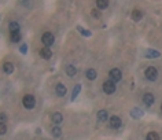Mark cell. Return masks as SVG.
Returning a JSON list of instances; mask_svg holds the SVG:
<instances>
[{
    "mask_svg": "<svg viewBox=\"0 0 162 140\" xmlns=\"http://www.w3.org/2000/svg\"><path fill=\"white\" fill-rule=\"evenodd\" d=\"M144 76L147 78L148 81H155L158 77V72L157 69L154 68V66H150V68L146 69V72H144Z\"/></svg>",
    "mask_w": 162,
    "mask_h": 140,
    "instance_id": "obj_1",
    "label": "cell"
},
{
    "mask_svg": "<svg viewBox=\"0 0 162 140\" xmlns=\"http://www.w3.org/2000/svg\"><path fill=\"white\" fill-rule=\"evenodd\" d=\"M22 103H24L25 109L32 110V109L36 106V99H35V96H32V95H25L24 99H22Z\"/></svg>",
    "mask_w": 162,
    "mask_h": 140,
    "instance_id": "obj_2",
    "label": "cell"
},
{
    "mask_svg": "<svg viewBox=\"0 0 162 140\" xmlns=\"http://www.w3.org/2000/svg\"><path fill=\"white\" fill-rule=\"evenodd\" d=\"M103 92H104V93H107V95L114 93V92H115V84H114L111 80L104 81L103 82Z\"/></svg>",
    "mask_w": 162,
    "mask_h": 140,
    "instance_id": "obj_3",
    "label": "cell"
},
{
    "mask_svg": "<svg viewBox=\"0 0 162 140\" xmlns=\"http://www.w3.org/2000/svg\"><path fill=\"white\" fill-rule=\"evenodd\" d=\"M54 34L49 33V32H47V33L43 34V37H41V41H43V44H44L45 47L48 48L49 45H52L54 44Z\"/></svg>",
    "mask_w": 162,
    "mask_h": 140,
    "instance_id": "obj_4",
    "label": "cell"
},
{
    "mask_svg": "<svg viewBox=\"0 0 162 140\" xmlns=\"http://www.w3.org/2000/svg\"><path fill=\"white\" fill-rule=\"evenodd\" d=\"M108 76H110V78H111L113 82H117L122 78V73H121V70H118V69H111L110 73H108Z\"/></svg>",
    "mask_w": 162,
    "mask_h": 140,
    "instance_id": "obj_5",
    "label": "cell"
},
{
    "mask_svg": "<svg viewBox=\"0 0 162 140\" xmlns=\"http://www.w3.org/2000/svg\"><path fill=\"white\" fill-rule=\"evenodd\" d=\"M108 122H110V126L113 128V129H118L120 126H121V124H122V121H121V118L117 116H113L110 120H108Z\"/></svg>",
    "mask_w": 162,
    "mask_h": 140,
    "instance_id": "obj_6",
    "label": "cell"
},
{
    "mask_svg": "<svg viewBox=\"0 0 162 140\" xmlns=\"http://www.w3.org/2000/svg\"><path fill=\"white\" fill-rule=\"evenodd\" d=\"M143 102H144V104L146 106H152L154 104V102H155V98L152 93H144V96H143Z\"/></svg>",
    "mask_w": 162,
    "mask_h": 140,
    "instance_id": "obj_7",
    "label": "cell"
},
{
    "mask_svg": "<svg viewBox=\"0 0 162 140\" xmlns=\"http://www.w3.org/2000/svg\"><path fill=\"white\" fill-rule=\"evenodd\" d=\"M40 56L43 59H49L51 56H52V52H51V49L49 48H43V49H40Z\"/></svg>",
    "mask_w": 162,
    "mask_h": 140,
    "instance_id": "obj_8",
    "label": "cell"
},
{
    "mask_svg": "<svg viewBox=\"0 0 162 140\" xmlns=\"http://www.w3.org/2000/svg\"><path fill=\"white\" fill-rule=\"evenodd\" d=\"M51 120H52V122H54V124L59 125V124L63 121V117H62V114H60V113H54V114L51 116Z\"/></svg>",
    "mask_w": 162,
    "mask_h": 140,
    "instance_id": "obj_9",
    "label": "cell"
},
{
    "mask_svg": "<svg viewBox=\"0 0 162 140\" xmlns=\"http://www.w3.org/2000/svg\"><path fill=\"white\" fill-rule=\"evenodd\" d=\"M66 91L67 89H66V87H65L63 84H58L56 85V95L58 96H65L66 95Z\"/></svg>",
    "mask_w": 162,
    "mask_h": 140,
    "instance_id": "obj_10",
    "label": "cell"
},
{
    "mask_svg": "<svg viewBox=\"0 0 162 140\" xmlns=\"http://www.w3.org/2000/svg\"><path fill=\"white\" fill-rule=\"evenodd\" d=\"M66 73H67L69 77H74L76 73H77V69L74 68L73 65H67V66H66Z\"/></svg>",
    "mask_w": 162,
    "mask_h": 140,
    "instance_id": "obj_11",
    "label": "cell"
},
{
    "mask_svg": "<svg viewBox=\"0 0 162 140\" xmlns=\"http://www.w3.org/2000/svg\"><path fill=\"white\" fill-rule=\"evenodd\" d=\"M107 117H108V114H107V111H106V110L98 111V120L100 121V122H104V121H107Z\"/></svg>",
    "mask_w": 162,
    "mask_h": 140,
    "instance_id": "obj_12",
    "label": "cell"
},
{
    "mask_svg": "<svg viewBox=\"0 0 162 140\" xmlns=\"http://www.w3.org/2000/svg\"><path fill=\"white\" fill-rule=\"evenodd\" d=\"M10 39L13 43H19L21 40V34H19V30L18 32H11L10 33Z\"/></svg>",
    "mask_w": 162,
    "mask_h": 140,
    "instance_id": "obj_13",
    "label": "cell"
},
{
    "mask_svg": "<svg viewBox=\"0 0 162 140\" xmlns=\"http://www.w3.org/2000/svg\"><path fill=\"white\" fill-rule=\"evenodd\" d=\"M85 76H87V78H88V80H95V78L98 77V73H96V70H95V69H88Z\"/></svg>",
    "mask_w": 162,
    "mask_h": 140,
    "instance_id": "obj_14",
    "label": "cell"
},
{
    "mask_svg": "<svg viewBox=\"0 0 162 140\" xmlns=\"http://www.w3.org/2000/svg\"><path fill=\"white\" fill-rule=\"evenodd\" d=\"M143 17L142 11L139 10V8H135V10L132 11V20L133 21H140V18Z\"/></svg>",
    "mask_w": 162,
    "mask_h": 140,
    "instance_id": "obj_15",
    "label": "cell"
},
{
    "mask_svg": "<svg viewBox=\"0 0 162 140\" xmlns=\"http://www.w3.org/2000/svg\"><path fill=\"white\" fill-rule=\"evenodd\" d=\"M96 6H98L99 10H104V8H107L108 1L107 0H98V1H96Z\"/></svg>",
    "mask_w": 162,
    "mask_h": 140,
    "instance_id": "obj_16",
    "label": "cell"
},
{
    "mask_svg": "<svg viewBox=\"0 0 162 140\" xmlns=\"http://www.w3.org/2000/svg\"><path fill=\"white\" fill-rule=\"evenodd\" d=\"M4 73H7V74H11V73L14 72V66H13V63H10V62H7V63H4Z\"/></svg>",
    "mask_w": 162,
    "mask_h": 140,
    "instance_id": "obj_17",
    "label": "cell"
},
{
    "mask_svg": "<svg viewBox=\"0 0 162 140\" xmlns=\"http://www.w3.org/2000/svg\"><path fill=\"white\" fill-rule=\"evenodd\" d=\"M146 140H159V136H158V133H155V132H150V133L146 136Z\"/></svg>",
    "mask_w": 162,
    "mask_h": 140,
    "instance_id": "obj_18",
    "label": "cell"
},
{
    "mask_svg": "<svg viewBox=\"0 0 162 140\" xmlns=\"http://www.w3.org/2000/svg\"><path fill=\"white\" fill-rule=\"evenodd\" d=\"M8 28H10L11 32H18V30H19V25L17 24V22H11V24L8 25Z\"/></svg>",
    "mask_w": 162,
    "mask_h": 140,
    "instance_id": "obj_19",
    "label": "cell"
},
{
    "mask_svg": "<svg viewBox=\"0 0 162 140\" xmlns=\"http://www.w3.org/2000/svg\"><path fill=\"white\" fill-rule=\"evenodd\" d=\"M52 135H54L55 137H59V136L62 135V130H60V128H59V126H55V128H52Z\"/></svg>",
    "mask_w": 162,
    "mask_h": 140,
    "instance_id": "obj_20",
    "label": "cell"
},
{
    "mask_svg": "<svg viewBox=\"0 0 162 140\" xmlns=\"http://www.w3.org/2000/svg\"><path fill=\"white\" fill-rule=\"evenodd\" d=\"M80 89H81V85H76V88H74V91H73V95H72V99H76V98H77V95H79V92H80Z\"/></svg>",
    "mask_w": 162,
    "mask_h": 140,
    "instance_id": "obj_21",
    "label": "cell"
},
{
    "mask_svg": "<svg viewBox=\"0 0 162 140\" xmlns=\"http://www.w3.org/2000/svg\"><path fill=\"white\" fill-rule=\"evenodd\" d=\"M6 130H7V126L4 125V122H1V124H0V133H1V135H4Z\"/></svg>",
    "mask_w": 162,
    "mask_h": 140,
    "instance_id": "obj_22",
    "label": "cell"
},
{
    "mask_svg": "<svg viewBox=\"0 0 162 140\" xmlns=\"http://www.w3.org/2000/svg\"><path fill=\"white\" fill-rule=\"evenodd\" d=\"M79 30L81 32V34H84V36H91V33H89L88 30H84L83 28H80V26H79Z\"/></svg>",
    "mask_w": 162,
    "mask_h": 140,
    "instance_id": "obj_23",
    "label": "cell"
},
{
    "mask_svg": "<svg viewBox=\"0 0 162 140\" xmlns=\"http://www.w3.org/2000/svg\"><path fill=\"white\" fill-rule=\"evenodd\" d=\"M92 17H95V18H100V11L93 10L92 11Z\"/></svg>",
    "mask_w": 162,
    "mask_h": 140,
    "instance_id": "obj_24",
    "label": "cell"
},
{
    "mask_svg": "<svg viewBox=\"0 0 162 140\" xmlns=\"http://www.w3.org/2000/svg\"><path fill=\"white\" fill-rule=\"evenodd\" d=\"M6 120H7V116H6L4 113H1V122H4Z\"/></svg>",
    "mask_w": 162,
    "mask_h": 140,
    "instance_id": "obj_25",
    "label": "cell"
},
{
    "mask_svg": "<svg viewBox=\"0 0 162 140\" xmlns=\"http://www.w3.org/2000/svg\"><path fill=\"white\" fill-rule=\"evenodd\" d=\"M21 52L22 54L26 52V45H22V47H21Z\"/></svg>",
    "mask_w": 162,
    "mask_h": 140,
    "instance_id": "obj_26",
    "label": "cell"
},
{
    "mask_svg": "<svg viewBox=\"0 0 162 140\" xmlns=\"http://www.w3.org/2000/svg\"><path fill=\"white\" fill-rule=\"evenodd\" d=\"M161 110H162V106H161Z\"/></svg>",
    "mask_w": 162,
    "mask_h": 140,
    "instance_id": "obj_27",
    "label": "cell"
}]
</instances>
